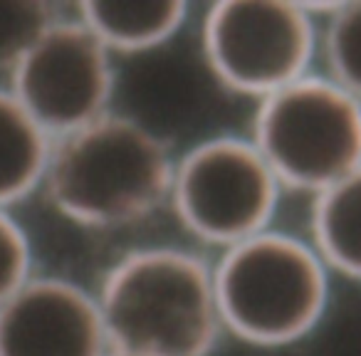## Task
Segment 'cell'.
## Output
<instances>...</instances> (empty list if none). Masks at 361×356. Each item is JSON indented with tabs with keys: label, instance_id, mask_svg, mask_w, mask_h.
Segmentation results:
<instances>
[{
	"label": "cell",
	"instance_id": "cell-1",
	"mask_svg": "<svg viewBox=\"0 0 361 356\" xmlns=\"http://www.w3.org/2000/svg\"><path fill=\"white\" fill-rule=\"evenodd\" d=\"M176 156L141 121L104 114L52 146L45 188L52 206L90 228H119L169 201Z\"/></svg>",
	"mask_w": 361,
	"mask_h": 356
},
{
	"label": "cell",
	"instance_id": "cell-2",
	"mask_svg": "<svg viewBox=\"0 0 361 356\" xmlns=\"http://www.w3.org/2000/svg\"><path fill=\"white\" fill-rule=\"evenodd\" d=\"M99 312L111 349L208 356L223 334L213 265L180 247H141L104 277Z\"/></svg>",
	"mask_w": 361,
	"mask_h": 356
},
{
	"label": "cell",
	"instance_id": "cell-3",
	"mask_svg": "<svg viewBox=\"0 0 361 356\" xmlns=\"http://www.w3.org/2000/svg\"><path fill=\"white\" fill-rule=\"evenodd\" d=\"M223 331L252 346L305 339L326 314L331 272L310 240L267 228L213 265Z\"/></svg>",
	"mask_w": 361,
	"mask_h": 356
},
{
	"label": "cell",
	"instance_id": "cell-4",
	"mask_svg": "<svg viewBox=\"0 0 361 356\" xmlns=\"http://www.w3.org/2000/svg\"><path fill=\"white\" fill-rule=\"evenodd\" d=\"M250 139L282 188L317 196L361 166V99L310 72L257 102Z\"/></svg>",
	"mask_w": 361,
	"mask_h": 356
},
{
	"label": "cell",
	"instance_id": "cell-5",
	"mask_svg": "<svg viewBox=\"0 0 361 356\" xmlns=\"http://www.w3.org/2000/svg\"><path fill=\"white\" fill-rule=\"evenodd\" d=\"M282 191L250 136L221 134L176 159L169 203L193 238L228 250L272 228Z\"/></svg>",
	"mask_w": 361,
	"mask_h": 356
},
{
	"label": "cell",
	"instance_id": "cell-6",
	"mask_svg": "<svg viewBox=\"0 0 361 356\" xmlns=\"http://www.w3.org/2000/svg\"><path fill=\"white\" fill-rule=\"evenodd\" d=\"M201 47L226 90L260 102L314 72L319 20L300 3L223 0L203 16Z\"/></svg>",
	"mask_w": 361,
	"mask_h": 356
},
{
	"label": "cell",
	"instance_id": "cell-7",
	"mask_svg": "<svg viewBox=\"0 0 361 356\" xmlns=\"http://www.w3.org/2000/svg\"><path fill=\"white\" fill-rule=\"evenodd\" d=\"M11 75L13 97L52 139L109 114L114 55L80 20L52 23Z\"/></svg>",
	"mask_w": 361,
	"mask_h": 356
},
{
	"label": "cell",
	"instance_id": "cell-8",
	"mask_svg": "<svg viewBox=\"0 0 361 356\" xmlns=\"http://www.w3.org/2000/svg\"><path fill=\"white\" fill-rule=\"evenodd\" d=\"M99 302L62 277H30L0 307V356H106Z\"/></svg>",
	"mask_w": 361,
	"mask_h": 356
},
{
	"label": "cell",
	"instance_id": "cell-9",
	"mask_svg": "<svg viewBox=\"0 0 361 356\" xmlns=\"http://www.w3.org/2000/svg\"><path fill=\"white\" fill-rule=\"evenodd\" d=\"M77 13V20L111 55H141L164 47L188 20V6L176 0H90Z\"/></svg>",
	"mask_w": 361,
	"mask_h": 356
},
{
	"label": "cell",
	"instance_id": "cell-10",
	"mask_svg": "<svg viewBox=\"0 0 361 356\" xmlns=\"http://www.w3.org/2000/svg\"><path fill=\"white\" fill-rule=\"evenodd\" d=\"M310 243L329 272L361 282V166L314 196Z\"/></svg>",
	"mask_w": 361,
	"mask_h": 356
},
{
	"label": "cell",
	"instance_id": "cell-11",
	"mask_svg": "<svg viewBox=\"0 0 361 356\" xmlns=\"http://www.w3.org/2000/svg\"><path fill=\"white\" fill-rule=\"evenodd\" d=\"M55 139L32 119L13 92L0 90V208L25 198L45 181Z\"/></svg>",
	"mask_w": 361,
	"mask_h": 356
},
{
	"label": "cell",
	"instance_id": "cell-12",
	"mask_svg": "<svg viewBox=\"0 0 361 356\" xmlns=\"http://www.w3.org/2000/svg\"><path fill=\"white\" fill-rule=\"evenodd\" d=\"M319 20V52L326 77L361 99V3L307 6Z\"/></svg>",
	"mask_w": 361,
	"mask_h": 356
},
{
	"label": "cell",
	"instance_id": "cell-13",
	"mask_svg": "<svg viewBox=\"0 0 361 356\" xmlns=\"http://www.w3.org/2000/svg\"><path fill=\"white\" fill-rule=\"evenodd\" d=\"M55 20V13L45 3L0 0V70H16L32 42Z\"/></svg>",
	"mask_w": 361,
	"mask_h": 356
},
{
	"label": "cell",
	"instance_id": "cell-14",
	"mask_svg": "<svg viewBox=\"0 0 361 356\" xmlns=\"http://www.w3.org/2000/svg\"><path fill=\"white\" fill-rule=\"evenodd\" d=\"M30 280V243L23 228L0 208V307Z\"/></svg>",
	"mask_w": 361,
	"mask_h": 356
},
{
	"label": "cell",
	"instance_id": "cell-15",
	"mask_svg": "<svg viewBox=\"0 0 361 356\" xmlns=\"http://www.w3.org/2000/svg\"><path fill=\"white\" fill-rule=\"evenodd\" d=\"M106 356H156V354H144V351H126V349H111Z\"/></svg>",
	"mask_w": 361,
	"mask_h": 356
}]
</instances>
